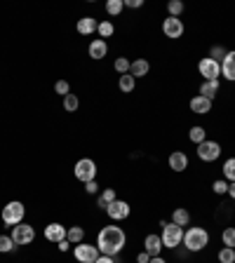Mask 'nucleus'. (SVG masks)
<instances>
[{
  "mask_svg": "<svg viewBox=\"0 0 235 263\" xmlns=\"http://www.w3.org/2000/svg\"><path fill=\"white\" fill-rule=\"evenodd\" d=\"M12 240H14V245H31L33 240H36V230L33 226H28V223H19V226L12 228Z\"/></svg>",
  "mask_w": 235,
  "mask_h": 263,
  "instance_id": "6",
  "label": "nucleus"
},
{
  "mask_svg": "<svg viewBox=\"0 0 235 263\" xmlns=\"http://www.w3.org/2000/svg\"><path fill=\"white\" fill-rule=\"evenodd\" d=\"M129 66H132V61H129V59H125V56H118V59H116V71L120 73V75L129 73Z\"/></svg>",
  "mask_w": 235,
  "mask_h": 263,
  "instance_id": "31",
  "label": "nucleus"
},
{
  "mask_svg": "<svg viewBox=\"0 0 235 263\" xmlns=\"http://www.w3.org/2000/svg\"><path fill=\"white\" fill-rule=\"evenodd\" d=\"M85 191H87V193H92V195H94V193L99 191V186H97V183H94V181H90V183H85Z\"/></svg>",
  "mask_w": 235,
  "mask_h": 263,
  "instance_id": "38",
  "label": "nucleus"
},
{
  "mask_svg": "<svg viewBox=\"0 0 235 263\" xmlns=\"http://www.w3.org/2000/svg\"><path fill=\"white\" fill-rule=\"evenodd\" d=\"M188 221H190V214L186 211V209H174V214H172V223H176V226H188Z\"/></svg>",
  "mask_w": 235,
  "mask_h": 263,
  "instance_id": "24",
  "label": "nucleus"
},
{
  "mask_svg": "<svg viewBox=\"0 0 235 263\" xmlns=\"http://www.w3.org/2000/svg\"><path fill=\"white\" fill-rule=\"evenodd\" d=\"M97 28H99V24H97L94 17H82L80 21H78V33H80V36H90Z\"/></svg>",
  "mask_w": 235,
  "mask_h": 263,
  "instance_id": "17",
  "label": "nucleus"
},
{
  "mask_svg": "<svg viewBox=\"0 0 235 263\" xmlns=\"http://www.w3.org/2000/svg\"><path fill=\"white\" fill-rule=\"evenodd\" d=\"M55 92L57 94H61V97H68V94H71V85H68L66 80H59L55 85Z\"/></svg>",
  "mask_w": 235,
  "mask_h": 263,
  "instance_id": "34",
  "label": "nucleus"
},
{
  "mask_svg": "<svg viewBox=\"0 0 235 263\" xmlns=\"http://www.w3.org/2000/svg\"><path fill=\"white\" fill-rule=\"evenodd\" d=\"M221 75H226L231 82H235V52H226L221 61Z\"/></svg>",
  "mask_w": 235,
  "mask_h": 263,
  "instance_id": "13",
  "label": "nucleus"
},
{
  "mask_svg": "<svg viewBox=\"0 0 235 263\" xmlns=\"http://www.w3.org/2000/svg\"><path fill=\"white\" fill-rule=\"evenodd\" d=\"M116 200H118L116 198V191H113V188H106V191L99 195V200H97V207H99V209H106L111 202H116Z\"/></svg>",
  "mask_w": 235,
  "mask_h": 263,
  "instance_id": "21",
  "label": "nucleus"
},
{
  "mask_svg": "<svg viewBox=\"0 0 235 263\" xmlns=\"http://www.w3.org/2000/svg\"><path fill=\"white\" fill-rule=\"evenodd\" d=\"M148 68H151V64H148L146 59H136V61H132V66H129V75L144 78L146 73H148Z\"/></svg>",
  "mask_w": 235,
  "mask_h": 263,
  "instance_id": "19",
  "label": "nucleus"
},
{
  "mask_svg": "<svg viewBox=\"0 0 235 263\" xmlns=\"http://www.w3.org/2000/svg\"><path fill=\"white\" fill-rule=\"evenodd\" d=\"M219 261H221V263H235V249L224 247V249L219 252Z\"/></svg>",
  "mask_w": 235,
  "mask_h": 263,
  "instance_id": "29",
  "label": "nucleus"
},
{
  "mask_svg": "<svg viewBox=\"0 0 235 263\" xmlns=\"http://www.w3.org/2000/svg\"><path fill=\"white\" fill-rule=\"evenodd\" d=\"M125 5H127V7H141V5H144V0H127V2H125Z\"/></svg>",
  "mask_w": 235,
  "mask_h": 263,
  "instance_id": "39",
  "label": "nucleus"
},
{
  "mask_svg": "<svg viewBox=\"0 0 235 263\" xmlns=\"http://www.w3.org/2000/svg\"><path fill=\"white\" fill-rule=\"evenodd\" d=\"M217 92H219V80H205V82H202V87H200V97L212 99Z\"/></svg>",
  "mask_w": 235,
  "mask_h": 263,
  "instance_id": "20",
  "label": "nucleus"
},
{
  "mask_svg": "<svg viewBox=\"0 0 235 263\" xmlns=\"http://www.w3.org/2000/svg\"><path fill=\"white\" fill-rule=\"evenodd\" d=\"M228 193H231V198L235 200V183H231V186H228Z\"/></svg>",
  "mask_w": 235,
  "mask_h": 263,
  "instance_id": "44",
  "label": "nucleus"
},
{
  "mask_svg": "<svg viewBox=\"0 0 235 263\" xmlns=\"http://www.w3.org/2000/svg\"><path fill=\"white\" fill-rule=\"evenodd\" d=\"M136 261H139V263H148V261H151V254H146V252H144V254L136 256Z\"/></svg>",
  "mask_w": 235,
  "mask_h": 263,
  "instance_id": "40",
  "label": "nucleus"
},
{
  "mask_svg": "<svg viewBox=\"0 0 235 263\" xmlns=\"http://www.w3.org/2000/svg\"><path fill=\"white\" fill-rule=\"evenodd\" d=\"M228 186H231V183H228L226 179H221V181H214V186H212V188H214V193H217V195H224V193H228Z\"/></svg>",
  "mask_w": 235,
  "mask_h": 263,
  "instance_id": "36",
  "label": "nucleus"
},
{
  "mask_svg": "<svg viewBox=\"0 0 235 263\" xmlns=\"http://www.w3.org/2000/svg\"><path fill=\"white\" fill-rule=\"evenodd\" d=\"M68 245H71L68 240H61V242H59V249H61V252H66V249H68Z\"/></svg>",
  "mask_w": 235,
  "mask_h": 263,
  "instance_id": "42",
  "label": "nucleus"
},
{
  "mask_svg": "<svg viewBox=\"0 0 235 263\" xmlns=\"http://www.w3.org/2000/svg\"><path fill=\"white\" fill-rule=\"evenodd\" d=\"M73 174H75L78 181L90 183V181H94V176H97V164H94V160H90V158H82V160L75 162Z\"/></svg>",
  "mask_w": 235,
  "mask_h": 263,
  "instance_id": "5",
  "label": "nucleus"
},
{
  "mask_svg": "<svg viewBox=\"0 0 235 263\" xmlns=\"http://www.w3.org/2000/svg\"><path fill=\"white\" fill-rule=\"evenodd\" d=\"M167 12H170V17H179L183 12V2L181 0H170L167 2Z\"/></svg>",
  "mask_w": 235,
  "mask_h": 263,
  "instance_id": "28",
  "label": "nucleus"
},
{
  "mask_svg": "<svg viewBox=\"0 0 235 263\" xmlns=\"http://www.w3.org/2000/svg\"><path fill=\"white\" fill-rule=\"evenodd\" d=\"M136 85V78L134 75H129V73H125V75H120V80H118V87L122 92H132Z\"/></svg>",
  "mask_w": 235,
  "mask_h": 263,
  "instance_id": "23",
  "label": "nucleus"
},
{
  "mask_svg": "<svg viewBox=\"0 0 235 263\" xmlns=\"http://www.w3.org/2000/svg\"><path fill=\"white\" fill-rule=\"evenodd\" d=\"M66 228L61 226V223H50V226L45 228V240H50V242H61V240H66Z\"/></svg>",
  "mask_w": 235,
  "mask_h": 263,
  "instance_id": "12",
  "label": "nucleus"
},
{
  "mask_svg": "<svg viewBox=\"0 0 235 263\" xmlns=\"http://www.w3.org/2000/svg\"><path fill=\"white\" fill-rule=\"evenodd\" d=\"M106 214L113 221H122V218L129 216V205H127L125 200H116V202H111L109 207H106Z\"/></svg>",
  "mask_w": 235,
  "mask_h": 263,
  "instance_id": "10",
  "label": "nucleus"
},
{
  "mask_svg": "<svg viewBox=\"0 0 235 263\" xmlns=\"http://www.w3.org/2000/svg\"><path fill=\"white\" fill-rule=\"evenodd\" d=\"M163 226V235H160V240H163V247H170V249H174L176 245H181L183 242V228L176 226V223H160Z\"/></svg>",
  "mask_w": 235,
  "mask_h": 263,
  "instance_id": "4",
  "label": "nucleus"
},
{
  "mask_svg": "<svg viewBox=\"0 0 235 263\" xmlns=\"http://www.w3.org/2000/svg\"><path fill=\"white\" fill-rule=\"evenodd\" d=\"M97 263H116V259H113V256H99Z\"/></svg>",
  "mask_w": 235,
  "mask_h": 263,
  "instance_id": "41",
  "label": "nucleus"
},
{
  "mask_svg": "<svg viewBox=\"0 0 235 263\" xmlns=\"http://www.w3.org/2000/svg\"><path fill=\"white\" fill-rule=\"evenodd\" d=\"M97 31H99V36L109 38V36H113V24H111V21H101Z\"/></svg>",
  "mask_w": 235,
  "mask_h": 263,
  "instance_id": "35",
  "label": "nucleus"
},
{
  "mask_svg": "<svg viewBox=\"0 0 235 263\" xmlns=\"http://www.w3.org/2000/svg\"><path fill=\"white\" fill-rule=\"evenodd\" d=\"M163 31L167 38H174V40H176V38H181V33H183V24H181V19H176V17H167L163 24Z\"/></svg>",
  "mask_w": 235,
  "mask_h": 263,
  "instance_id": "11",
  "label": "nucleus"
},
{
  "mask_svg": "<svg viewBox=\"0 0 235 263\" xmlns=\"http://www.w3.org/2000/svg\"><path fill=\"white\" fill-rule=\"evenodd\" d=\"M148 263H167V261H165V259H160V256H151V261H148Z\"/></svg>",
  "mask_w": 235,
  "mask_h": 263,
  "instance_id": "43",
  "label": "nucleus"
},
{
  "mask_svg": "<svg viewBox=\"0 0 235 263\" xmlns=\"http://www.w3.org/2000/svg\"><path fill=\"white\" fill-rule=\"evenodd\" d=\"M186 167H188V158H186V153L174 151V153L170 155V169H174V172H183Z\"/></svg>",
  "mask_w": 235,
  "mask_h": 263,
  "instance_id": "15",
  "label": "nucleus"
},
{
  "mask_svg": "<svg viewBox=\"0 0 235 263\" xmlns=\"http://www.w3.org/2000/svg\"><path fill=\"white\" fill-rule=\"evenodd\" d=\"M183 245H186L188 252H200V249H205L209 245V233L205 228H198V226L188 228L183 233Z\"/></svg>",
  "mask_w": 235,
  "mask_h": 263,
  "instance_id": "2",
  "label": "nucleus"
},
{
  "mask_svg": "<svg viewBox=\"0 0 235 263\" xmlns=\"http://www.w3.org/2000/svg\"><path fill=\"white\" fill-rule=\"evenodd\" d=\"M106 52H109V45H106L101 38H97V40H92L90 43V56L92 59H104Z\"/></svg>",
  "mask_w": 235,
  "mask_h": 263,
  "instance_id": "18",
  "label": "nucleus"
},
{
  "mask_svg": "<svg viewBox=\"0 0 235 263\" xmlns=\"http://www.w3.org/2000/svg\"><path fill=\"white\" fill-rule=\"evenodd\" d=\"M224 176H226V181L235 183V158H231V160L224 162Z\"/></svg>",
  "mask_w": 235,
  "mask_h": 263,
  "instance_id": "26",
  "label": "nucleus"
},
{
  "mask_svg": "<svg viewBox=\"0 0 235 263\" xmlns=\"http://www.w3.org/2000/svg\"><path fill=\"white\" fill-rule=\"evenodd\" d=\"M224 56H226V50L224 47H212V54H209V59H214V61H224Z\"/></svg>",
  "mask_w": 235,
  "mask_h": 263,
  "instance_id": "37",
  "label": "nucleus"
},
{
  "mask_svg": "<svg viewBox=\"0 0 235 263\" xmlns=\"http://www.w3.org/2000/svg\"><path fill=\"white\" fill-rule=\"evenodd\" d=\"M24 214H26V207H24V202H7L5 209H2V221H5V226H19V223H24Z\"/></svg>",
  "mask_w": 235,
  "mask_h": 263,
  "instance_id": "3",
  "label": "nucleus"
},
{
  "mask_svg": "<svg viewBox=\"0 0 235 263\" xmlns=\"http://www.w3.org/2000/svg\"><path fill=\"white\" fill-rule=\"evenodd\" d=\"M14 249V240L7 235H0V252L5 254V252H12Z\"/></svg>",
  "mask_w": 235,
  "mask_h": 263,
  "instance_id": "33",
  "label": "nucleus"
},
{
  "mask_svg": "<svg viewBox=\"0 0 235 263\" xmlns=\"http://www.w3.org/2000/svg\"><path fill=\"white\" fill-rule=\"evenodd\" d=\"M209 108H212V99H207V97H193L190 99V110L193 113H198V115H205V113H209Z\"/></svg>",
  "mask_w": 235,
  "mask_h": 263,
  "instance_id": "14",
  "label": "nucleus"
},
{
  "mask_svg": "<svg viewBox=\"0 0 235 263\" xmlns=\"http://www.w3.org/2000/svg\"><path fill=\"white\" fill-rule=\"evenodd\" d=\"M221 237H224V245L231 247V249H235V228H226Z\"/></svg>",
  "mask_w": 235,
  "mask_h": 263,
  "instance_id": "32",
  "label": "nucleus"
},
{
  "mask_svg": "<svg viewBox=\"0 0 235 263\" xmlns=\"http://www.w3.org/2000/svg\"><path fill=\"white\" fill-rule=\"evenodd\" d=\"M82 237H85V230H82L80 226H73L68 228V233H66V240L71 242V245H80Z\"/></svg>",
  "mask_w": 235,
  "mask_h": 263,
  "instance_id": "22",
  "label": "nucleus"
},
{
  "mask_svg": "<svg viewBox=\"0 0 235 263\" xmlns=\"http://www.w3.org/2000/svg\"><path fill=\"white\" fill-rule=\"evenodd\" d=\"M198 155L200 160H205V162H214L219 155H221V146L217 144V141H202V144L198 146Z\"/></svg>",
  "mask_w": 235,
  "mask_h": 263,
  "instance_id": "9",
  "label": "nucleus"
},
{
  "mask_svg": "<svg viewBox=\"0 0 235 263\" xmlns=\"http://www.w3.org/2000/svg\"><path fill=\"white\" fill-rule=\"evenodd\" d=\"M144 247H146V254L160 256V249H163V240H160V235H146Z\"/></svg>",
  "mask_w": 235,
  "mask_h": 263,
  "instance_id": "16",
  "label": "nucleus"
},
{
  "mask_svg": "<svg viewBox=\"0 0 235 263\" xmlns=\"http://www.w3.org/2000/svg\"><path fill=\"white\" fill-rule=\"evenodd\" d=\"M73 254H75V259L80 263H97V259H99V249L94 245H75V249H73Z\"/></svg>",
  "mask_w": 235,
  "mask_h": 263,
  "instance_id": "8",
  "label": "nucleus"
},
{
  "mask_svg": "<svg viewBox=\"0 0 235 263\" xmlns=\"http://www.w3.org/2000/svg\"><path fill=\"white\" fill-rule=\"evenodd\" d=\"M125 233H122V228L118 226H106L99 230V237H97V249H99L104 256H116L122 247H125Z\"/></svg>",
  "mask_w": 235,
  "mask_h": 263,
  "instance_id": "1",
  "label": "nucleus"
},
{
  "mask_svg": "<svg viewBox=\"0 0 235 263\" xmlns=\"http://www.w3.org/2000/svg\"><path fill=\"white\" fill-rule=\"evenodd\" d=\"M122 7H125L122 0H109V2H106V12H109L111 17H118V14L122 12Z\"/></svg>",
  "mask_w": 235,
  "mask_h": 263,
  "instance_id": "25",
  "label": "nucleus"
},
{
  "mask_svg": "<svg viewBox=\"0 0 235 263\" xmlns=\"http://www.w3.org/2000/svg\"><path fill=\"white\" fill-rule=\"evenodd\" d=\"M78 106H80V101H78V97H75V94H68V97H63V108L68 110V113L78 110Z\"/></svg>",
  "mask_w": 235,
  "mask_h": 263,
  "instance_id": "27",
  "label": "nucleus"
},
{
  "mask_svg": "<svg viewBox=\"0 0 235 263\" xmlns=\"http://www.w3.org/2000/svg\"><path fill=\"white\" fill-rule=\"evenodd\" d=\"M198 71L205 80H219V75H221V64L207 56V59H202L198 64Z\"/></svg>",
  "mask_w": 235,
  "mask_h": 263,
  "instance_id": "7",
  "label": "nucleus"
},
{
  "mask_svg": "<svg viewBox=\"0 0 235 263\" xmlns=\"http://www.w3.org/2000/svg\"><path fill=\"white\" fill-rule=\"evenodd\" d=\"M188 136H190V141H193V144L200 146L202 141H205V129H202V127H190Z\"/></svg>",
  "mask_w": 235,
  "mask_h": 263,
  "instance_id": "30",
  "label": "nucleus"
}]
</instances>
